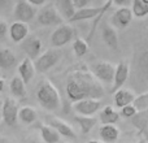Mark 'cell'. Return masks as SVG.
Here are the masks:
<instances>
[{"mask_svg": "<svg viewBox=\"0 0 148 143\" xmlns=\"http://www.w3.org/2000/svg\"><path fill=\"white\" fill-rule=\"evenodd\" d=\"M113 1H107L103 7H86L82 9H77L75 14L70 18V22H77V21H86V20H94L99 16L104 14Z\"/></svg>", "mask_w": 148, "mask_h": 143, "instance_id": "8992f818", "label": "cell"}, {"mask_svg": "<svg viewBox=\"0 0 148 143\" xmlns=\"http://www.w3.org/2000/svg\"><path fill=\"white\" fill-rule=\"evenodd\" d=\"M4 85H5V82H4V79H1L0 78V92L4 90Z\"/></svg>", "mask_w": 148, "mask_h": 143, "instance_id": "f35d334b", "label": "cell"}, {"mask_svg": "<svg viewBox=\"0 0 148 143\" xmlns=\"http://www.w3.org/2000/svg\"><path fill=\"white\" fill-rule=\"evenodd\" d=\"M118 118H120V115H118L117 111H114V108L112 105H105L101 109L100 120H101L103 125H107V124H113L114 125L118 121Z\"/></svg>", "mask_w": 148, "mask_h": 143, "instance_id": "484cf974", "label": "cell"}, {"mask_svg": "<svg viewBox=\"0 0 148 143\" xmlns=\"http://www.w3.org/2000/svg\"><path fill=\"white\" fill-rule=\"evenodd\" d=\"M136 113H138V109L134 107V104H129V105H126V107L121 108V115H122L125 118L134 117Z\"/></svg>", "mask_w": 148, "mask_h": 143, "instance_id": "1f68e13d", "label": "cell"}, {"mask_svg": "<svg viewBox=\"0 0 148 143\" xmlns=\"http://www.w3.org/2000/svg\"><path fill=\"white\" fill-rule=\"evenodd\" d=\"M16 61H17V57L10 48L0 50V68L1 69H9L14 67Z\"/></svg>", "mask_w": 148, "mask_h": 143, "instance_id": "d4e9b609", "label": "cell"}, {"mask_svg": "<svg viewBox=\"0 0 148 143\" xmlns=\"http://www.w3.org/2000/svg\"><path fill=\"white\" fill-rule=\"evenodd\" d=\"M74 36V30L70 25L68 23H62V25L57 26L56 30L52 33L51 35V43L53 47L60 48V47L68 44Z\"/></svg>", "mask_w": 148, "mask_h": 143, "instance_id": "ba28073f", "label": "cell"}, {"mask_svg": "<svg viewBox=\"0 0 148 143\" xmlns=\"http://www.w3.org/2000/svg\"><path fill=\"white\" fill-rule=\"evenodd\" d=\"M130 76V68L126 63H120L116 67V74H114V81H113L112 92H117L118 90L122 89V86L126 83Z\"/></svg>", "mask_w": 148, "mask_h": 143, "instance_id": "4fadbf2b", "label": "cell"}, {"mask_svg": "<svg viewBox=\"0 0 148 143\" xmlns=\"http://www.w3.org/2000/svg\"><path fill=\"white\" fill-rule=\"evenodd\" d=\"M133 10L127 7H123L120 8L114 12L112 18V22L116 28H120V29H125L130 25V22L133 21Z\"/></svg>", "mask_w": 148, "mask_h": 143, "instance_id": "9a60e30c", "label": "cell"}, {"mask_svg": "<svg viewBox=\"0 0 148 143\" xmlns=\"http://www.w3.org/2000/svg\"><path fill=\"white\" fill-rule=\"evenodd\" d=\"M0 143H12L8 138H4V137H0Z\"/></svg>", "mask_w": 148, "mask_h": 143, "instance_id": "74e56055", "label": "cell"}, {"mask_svg": "<svg viewBox=\"0 0 148 143\" xmlns=\"http://www.w3.org/2000/svg\"><path fill=\"white\" fill-rule=\"evenodd\" d=\"M20 109L18 108V103L16 99L8 96L4 99L1 104V116H3V121L9 126H14L18 121V116H20Z\"/></svg>", "mask_w": 148, "mask_h": 143, "instance_id": "5b68a950", "label": "cell"}, {"mask_svg": "<svg viewBox=\"0 0 148 143\" xmlns=\"http://www.w3.org/2000/svg\"><path fill=\"white\" fill-rule=\"evenodd\" d=\"M75 121L78 122L79 128H81L82 134H88L97 122V120L94 117V116H92V117H88V116H81V115L75 116Z\"/></svg>", "mask_w": 148, "mask_h": 143, "instance_id": "4316f807", "label": "cell"}, {"mask_svg": "<svg viewBox=\"0 0 148 143\" xmlns=\"http://www.w3.org/2000/svg\"><path fill=\"white\" fill-rule=\"evenodd\" d=\"M20 120L26 125H30L38 118V113H36L35 108L33 107H22L20 109Z\"/></svg>", "mask_w": 148, "mask_h": 143, "instance_id": "83f0119b", "label": "cell"}, {"mask_svg": "<svg viewBox=\"0 0 148 143\" xmlns=\"http://www.w3.org/2000/svg\"><path fill=\"white\" fill-rule=\"evenodd\" d=\"M39 131H40L42 139L44 143H57L60 142V133L53 129L48 124H40L39 125Z\"/></svg>", "mask_w": 148, "mask_h": 143, "instance_id": "44dd1931", "label": "cell"}, {"mask_svg": "<svg viewBox=\"0 0 148 143\" xmlns=\"http://www.w3.org/2000/svg\"><path fill=\"white\" fill-rule=\"evenodd\" d=\"M36 21L42 26H60L62 25L64 17L55 4H46L36 14Z\"/></svg>", "mask_w": 148, "mask_h": 143, "instance_id": "3957f363", "label": "cell"}, {"mask_svg": "<svg viewBox=\"0 0 148 143\" xmlns=\"http://www.w3.org/2000/svg\"><path fill=\"white\" fill-rule=\"evenodd\" d=\"M107 1H113V0H107Z\"/></svg>", "mask_w": 148, "mask_h": 143, "instance_id": "f6af8a7d", "label": "cell"}, {"mask_svg": "<svg viewBox=\"0 0 148 143\" xmlns=\"http://www.w3.org/2000/svg\"><path fill=\"white\" fill-rule=\"evenodd\" d=\"M1 104H3V102L0 100V122H1V120H3V116H1Z\"/></svg>", "mask_w": 148, "mask_h": 143, "instance_id": "ab89813d", "label": "cell"}, {"mask_svg": "<svg viewBox=\"0 0 148 143\" xmlns=\"http://www.w3.org/2000/svg\"><path fill=\"white\" fill-rule=\"evenodd\" d=\"M142 1H143L144 4H147V5H148V0H142Z\"/></svg>", "mask_w": 148, "mask_h": 143, "instance_id": "7bdbcfd3", "label": "cell"}, {"mask_svg": "<svg viewBox=\"0 0 148 143\" xmlns=\"http://www.w3.org/2000/svg\"><path fill=\"white\" fill-rule=\"evenodd\" d=\"M131 124L139 130V133L147 134L148 133V109L147 111H139L134 117L130 118Z\"/></svg>", "mask_w": 148, "mask_h": 143, "instance_id": "603a6c76", "label": "cell"}, {"mask_svg": "<svg viewBox=\"0 0 148 143\" xmlns=\"http://www.w3.org/2000/svg\"><path fill=\"white\" fill-rule=\"evenodd\" d=\"M73 3H74V7H75L77 9H82V8L87 7L90 0H73Z\"/></svg>", "mask_w": 148, "mask_h": 143, "instance_id": "836d02e7", "label": "cell"}, {"mask_svg": "<svg viewBox=\"0 0 148 143\" xmlns=\"http://www.w3.org/2000/svg\"><path fill=\"white\" fill-rule=\"evenodd\" d=\"M101 108V100L99 99H83L73 103V109L81 116L92 117Z\"/></svg>", "mask_w": 148, "mask_h": 143, "instance_id": "9c48e42d", "label": "cell"}, {"mask_svg": "<svg viewBox=\"0 0 148 143\" xmlns=\"http://www.w3.org/2000/svg\"><path fill=\"white\" fill-rule=\"evenodd\" d=\"M25 81H23L21 77L16 76L12 78L10 81V85H9V89H10V92L14 98L17 99H22V98L26 96V86H25Z\"/></svg>", "mask_w": 148, "mask_h": 143, "instance_id": "cb8c5ba5", "label": "cell"}, {"mask_svg": "<svg viewBox=\"0 0 148 143\" xmlns=\"http://www.w3.org/2000/svg\"><path fill=\"white\" fill-rule=\"evenodd\" d=\"M133 104H134V107L138 109V112L139 111H147L148 109V91L138 95Z\"/></svg>", "mask_w": 148, "mask_h": 143, "instance_id": "4dcf8cb0", "label": "cell"}, {"mask_svg": "<svg viewBox=\"0 0 148 143\" xmlns=\"http://www.w3.org/2000/svg\"><path fill=\"white\" fill-rule=\"evenodd\" d=\"M23 143H40V142H39L36 138H34V137H30V138L25 139V142Z\"/></svg>", "mask_w": 148, "mask_h": 143, "instance_id": "8d00e7d4", "label": "cell"}, {"mask_svg": "<svg viewBox=\"0 0 148 143\" xmlns=\"http://www.w3.org/2000/svg\"><path fill=\"white\" fill-rule=\"evenodd\" d=\"M9 36L14 43H21L29 36V26L25 22L16 21L9 28Z\"/></svg>", "mask_w": 148, "mask_h": 143, "instance_id": "2e32d148", "label": "cell"}, {"mask_svg": "<svg viewBox=\"0 0 148 143\" xmlns=\"http://www.w3.org/2000/svg\"><path fill=\"white\" fill-rule=\"evenodd\" d=\"M61 55H62L61 50L56 48V47L47 50L43 55H40V56L34 61L36 72H39V73H46V72H48L51 68H53L55 65L60 61Z\"/></svg>", "mask_w": 148, "mask_h": 143, "instance_id": "277c9868", "label": "cell"}, {"mask_svg": "<svg viewBox=\"0 0 148 143\" xmlns=\"http://www.w3.org/2000/svg\"><path fill=\"white\" fill-rule=\"evenodd\" d=\"M138 143H147V141H146V139H144V138H143V139H140V141H139Z\"/></svg>", "mask_w": 148, "mask_h": 143, "instance_id": "b9f144b4", "label": "cell"}, {"mask_svg": "<svg viewBox=\"0 0 148 143\" xmlns=\"http://www.w3.org/2000/svg\"><path fill=\"white\" fill-rule=\"evenodd\" d=\"M73 50H74V54L78 57H81L87 54V51H88V44H87V42L84 41V39L75 38L73 42Z\"/></svg>", "mask_w": 148, "mask_h": 143, "instance_id": "f546056e", "label": "cell"}, {"mask_svg": "<svg viewBox=\"0 0 148 143\" xmlns=\"http://www.w3.org/2000/svg\"><path fill=\"white\" fill-rule=\"evenodd\" d=\"M47 124L51 125L53 129H56L60 133V135L65 137V138H69V139L77 138V134H75V131L73 130V128L69 124L65 122L64 120H61V118L55 117V116H47Z\"/></svg>", "mask_w": 148, "mask_h": 143, "instance_id": "7c38bea8", "label": "cell"}, {"mask_svg": "<svg viewBox=\"0 0 148 143\" xmlns=\"http://www.w3.org/2000/svg\"><path fill=\"white\" fill-rule=\"evenodd\" d=\"M26 1H29L30 4L35 5V7H40V5H44L47 3V0H26Z\"/></svg>", "mask_w": 148, "mask_h": 143, "instance_id": "d590c367", "label": "cell"}, {"mask_svg": "<svg viewBox=\"0 0 148 143\" xmlns=\"http://www.w3.org/2000/svg\"><path fill=\"white\" fill-rule=\"evenodd\" d=\"M7 31H8V25H7V22H5L3 18H0V39L4 38L5 34H7Z\"/></svg>", "mask_w": 148, "mask_h": 143, "instance_id": "d6a6232c", "label": "cell"}, {"mask_svg": "<svg viewBox=\"0 0 148 143\" xmlns=\"http://www.w3.org/2000/svg\"><path fill=\"white\" fill-rule=\"evenodd\" d=\"M5 1V0H0V4H1V3H4Z\"/></svg>", "mask_w": 148, "mask_h": 143, "instance_id": "ee69618b", "label": "cell"}, {"mask_svg": "<svg viewBox=\"0 0 148 143\" xmlns=\"http://www.w3.org/2000/svg\"><path fill=\"white\" fill-rule=\"evenodd\" d=\"M56 8L61 13L64 20H68V21H70V18L77 12V8L74 7L73 0H56Z\"/></svg>", "mask_w": 148, "mask_h": 143, "instance_id": "7402d4cb", "label": "cell"}, {"mask_svg": "<svg viewBox=\"0 0 148 143\" xmlns=\"http://www.w3.org/2000/svg\"><path fill=\"white\" fill-rule=\"evenodd\" d=\"M21 50L30 57L31 60H36L40 56L42 41L35 35H29L23 42H21Z\"/></svg>", "mask_w": 148, "mask_h": 143, "instance_id": "8fae6325", "label": "cell"}, {"mask_svg": "<svg viewBox=\"0 0 148 143\" xmlns=\"http://www.w3.org/2000/svg\"><path fill=\"white\" fill-rule=\"evenodd\" d=\"M36 16V10L33 4L26 0H20L14 7V17L20 22H30Z\"/></svg>", "mask_w": 148, "mask_h": 143, "instance_id": "30bf717a", "label": "cell"}, {"mask_svg": "<svg viewBox=\"0 0 148 143\" xmlns=\"http://www.w3.org/2000/svg\"><path fill=\"white\" fill-rule=\"evenodd\" d=\"M91 72L94 76L99 79L100 82L104 83H112L114 81V74H116V67L108 61H100L95 63L91 67Z\"/></svg>", "mask_w": 148, "mask_h": 143, "instance_id": "52a82bcc", "label": "cell"}, {"mask_svg": "<svg viewBox=\"0 0 148 143\" xmlns=\"http://www.w3.org/2000/svg\"><path fill=\"white\" fill-rule=\"evenodd\" d=\"M101 38L104 41V43L109 47L110 50H118V35L117 31L114 30L112 25H109L108 22L101 23Z\"/></svg>", "mask_w": 148, "mask_h": 143, "instance_id": "5bb4252c", "label": "cell"}, {"mask_svg": "<svg viewBox=\"0 0 148 143\" xmlns=\"http://www.w3.org/2000/svg\"><path fill=\"white\" fill-rule=\"evenodd\" d=\"M135 95L133 91L127 89H121L117 92H114V104L118 108H123L129 104H133L135 100Z\"/></svg>", "mask_w": 148, "mask_h": 143, "instance_id": "ffe728a7", "label": "cell"}, {"mask_svg": "<svg viewBox=\"0 0 148 143\" xmlns=\"http://www.w3.org/2000/svg\"><path fill=\"white\" fill-rule=\"evenodd\" d=\"M99 135L104 143H114L120 138V129L113 124L101 125V128L99 130Z\"/></svg>", "mask_w": 148, "mask_h": 143, "instance_id": "d6986e66", "label": "cell"}, {"mask_svg": "<svg viewBox=\"0 0 148 143\" xmlns=\"http://www.w3.org/2000/svg\"><path fill=\"white\" fill-rule=\"evenodd\" d=\"M18 73H20V77L25 81V83H29L31 79L34 78L36 73V68L34 61L30 59V57H26V59L22 60L20 65H18Z\"/></svg>", "mask_w": 148, "mask_h": 143, "instance_id": "ac0fdd59", "label": "cell"}, {"mask_svg": "<svg viewBox=\"0 0 148 143\" xmlns=\"http://www.w3.org/2000/svg\"><path fill=\"white\" fill-rule=\"evenodd\" d=\"M135 70L140 78H144L146 89H148V50H143L135 56Z\"/></svg>", "mask_w": 148, "mask_h": 143, "instance_id": "e0dca14e", "label": "cell"}, {"mask_svg": "<svg viewBox=\"0 0 148 143\" xmlns=\"http://www.w3.org/2000/svg\"><path fill=\"white\" fill-rule=\"evenodd\" d=\"M133 1H134V0H113V3H114V4H117V5H120L121 8L129 7L130 4H133Z\"/></svg>", "mask_w": 148, "mask_h": 143, "instance_id": "e575fe53", "label": "cell"}, {"mask_svg": "<svg viewBox=\"0 0 148 143\" xmlns=\"http://www.w3.org/2000/svg\"><path fill=\"white\" fill-rule=\"evenodd\" d=\"M38 103L49 112H55L61 107V96L53 83L49 81H43L36 91Z\"/></svg>", "mask_w": 148, "mask_h": 143, "instance_id": "7a4b0ae2", "label": "cell"}, {"mask_svg": "<svg viewBox=\"0 0 148 143\" xmlns=\"http://www.w3.org/2000/svg\"><path fill=\"white\" fill-rule=\"evenodd\" d=\"M66 94L72 102L83 99H101L104 96L103 85L94 73L83 69H74L66 78Z\"/></svg>", "mask_w": 148, "mask_h": 143, "instance_id": "6da1fadb", "label": "cell"}, {"mask_svg": "<svg viewBox=\"0 0 148 143\" xmlns=\"http://www.w3.org/2000/svg\"><path fill=\"white\" fill-rule=\"evenodd\" d=\"M131 10H133V14L135 17H146L148 14V5L144 4L142 0H134L133 4H131Z\"/></svg>", "mask_w": 148, "mask_h": 143, "instance_id": "f1b7e54d", "label": "cell"}, {"mask_svg": "<svg viewBox=\"0 0 148 143\" xmlns=\"http://www.w3.org/2000/svg\"><path fill=\"white\" fill-rule=\"evenodd\" d=\"M87 143H103V142H99V141H96V139H92V141H90Z\"/></svg>", "mask_w": 148, "mask_h": 143, "instance_id": "60d3db41", "label": "cell"}]
</instances>
